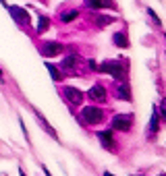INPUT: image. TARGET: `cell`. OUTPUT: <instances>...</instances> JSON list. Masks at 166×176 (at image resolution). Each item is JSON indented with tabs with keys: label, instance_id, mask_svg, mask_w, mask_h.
<instances>
[{
	"label": "cell",
	"instance_id": "obj_1",
	"mask_svg": "<svg viewBox=\"0 0 166 176\" xmlns=\"http://www.w3.org/2000/svg\"><path fill=\"white\" fill-rule=\"evenodd\" d=\"M95 70H100V73H106V75H112L114 79H119V81H127V69L116 62V60H106L104 64H100Z\"/></svg>",
	"mask_w": 166,
	"mask_h": 176
},
{
	"label": "cell",
	"instance_id": "obj_2",
	"mask_svg": "<svg viewBox=\"0 0 166 176\" xmlns=\"http://www.w3.org/2000/svg\"><path fill=\"white\" fill-rule=\"evenodd\" d=\"M102 110L100 108H95V106H85L81 110V114H79V120L85 122V124H98V122H102Z\"/></svg>",
	"mask_w": 166,
	"mask_h": 176
},
{
	"label": "cell",
	"instance_id": "obj_3",
	"mask_svg": "<svg viewBox=\"0 0 166 176\" xmlns=\"http://www.w3.org/2000/svg\"><path fill=\"white\" fill-rule=\"evenodd\" d=\"M62 95H64V100H67L71 106L83 104V91H81V89H77V87H64Z\"/></svg>",
	"mask_w": 166,
	"mask_h": 176
},
{
	"label": "cell",
	"instance_id": "obj_4",
	"mask_svg": "<svg viewBox=\"0 0 166 176\" xmlns=\"http://www.w3.org/2000/svg\"><path fill=\"white\" fill-rule=\"evenodd\" d=\"M133 127V116L131 114H116L112 118V129L116 130H129Z\"/></svg>",
	"mask_w": 166,
	"mask_h": 176
},
{
	"label": "cell",
	"instance_id": "obj_5",
	"mask_svg": "<svg viewBox=\"0 0 166 176\" xmlns=\"http://www.w3.org/2000/svg\"><path fill=\"white\" fill-rule=\"evenodd\" d=\"M64 52V46L58 42H46L42 46V56H60Z\"/></svg>",
	"mask_w": 166,
	"mask_h": 176
},
{
	"label": "cell",
	"instance_id": "obj_6",
	"mask_svg": "<svg viewBox=\"0 0 166 176\" xmlns=\"http://www.w3.org/2000/svg\"><path fill=\"white\" fill-rule=\"evenodd\" d=\"M77 64H79V56H77V54H69L67 58L62 60L60 69L64 70V75H75V69H77Z\"/></svg>",
	"mask_w": 166,
	"mask_h": 176
},
{
	"label": "cell",
	"instance_id": "obj_7",
	"mask_svg": "<svg viewBox=\"0 0 166 176\" xmlns=\"http://www.w3.org/2000/svg\"><path fill=\"white\" fill-rule=\"evenodd\" d=\"M9 11H11L12 19H15L17 23H21V25L29 23V12L25 11V8H21V6H9Z\"/></svg>",
	"mask_w": 166,
	"mask_h": 176
},
{
	"label": "cell",
	"instance_id": "obj_8",
	"mask_svg": "<svg viewBox=\"0 0 166 176\" xmlns=\"http://www.w3.org/2000/svg\"><path fill=\"white\" fill-rule=\"evenodd\" d=\"M89 97H92L94 102L104 104V102H106V87H104V85H94V87L89 89Z\"/></svg>",
	"mask_w": 166,
	"mask_h": 176
},
{
	"label": "cell",
	"instance_id": "obj_9",
	"mask_svg": "<svg viewBox=\"0 0 166 176\" xmlns=\"http://www.w3.org/2000/svg\"><path fill=\"white\" fill-rule=\"evenodd\" d=\"M85 4L89 6V8H94V11H102V8H116L114 6V2L112 0H85Z\"/></svg>",
	"mask_w": 166,
	"mask_h": 176
},
{
	"label": "cell",
	"instance_id": "obj_10",
	"mask_svg": "<svg viewBox=\"0 0 166 176\" xmlns=\"http://www.w3.org/2000/svg\"><path fill=\"white\" fill-rule=\"evenodd\" d=\"M114 97L116 100H125V102H131V91H129V85L123 81V85H116L114 87Z\"/></svg>",
	"mask_w": 166,
	"mask_h": 176
},
{
	"label": "cell",
	"instance_id": "obj_11",
	"mask_svg": "<svg viewBox=\"0 0 166 176\" xmlns=\"http://www.w3.org/2000/svg\"><path fill=\"white\" fill-rule=\"evenodd\" d=\"M98 139H100V143H102L106 149H114V141H112V133H110V130L98 133Z\"/></svg>",
	"mask_w": 166,
	"mask_h": 176
},
{
	"label": "cell",
	"instance_id": "obj_12",
	"mask_svg": "<svg viewBox=\"0 0 166 176\" xmlns=\"http://www.w3.org/2000/svg\"><path fill=\"white\" fill-rule=\"evenodd\" d=\"M114 46H119V48H129V39H127V33L125 31H120V33H114Z\"/></svg>",
	"mask_w": 166,
	"mask_h": 176
},
{
	"label": "cell",
	"instance_id": "obj_13",
	"mask_svg": "<svg viewBox=\"0 0 166 176\" xmlns=\"http://www.w3.org/2000/svg\"><path fill=\"white\" fill-rule=\"evenodd\" d=\"M48 27H50V17L42 15V17H40V25H37V33H44Z\"/></svg>",
	"mask_w": 166,
	"mask_h": 176
},
{
	"label": "cell",
	"instance_id": "obj_14",
	"mask_svg": "<svg viewBox=\"0 0 166 176\" xmlns=\"http://www.w3.org/2000/svg\"><path fill=\"white\" fill-rule=\"evenodd\" d=\"M77 17H79L77 11H69V12H62V15H60V21H62V23H69V21H75Z\"/></svg>",
	"mask_w": 166,
	"mask_h": 176
},
{
	"label": "cell",
	"instance_id": "obj_15",
	"mask_svg": "<svg viewBox=\"0 0 166 176\" xmlns=\"http://www.w3.org/2000/svg\"><path fill=\"white\" fill-rule=\"evenodd\" d=\"M158 124H160V118H158V114L154 112V118H152V124H150V129H147V135H156Z\"/></svg>",
	"mask_w": 166,
	"mask_h": 176
},
{
	"label": "cell",
	"instance_id": "obj_16",
	"mask_svg": "<svg viewBox=\"0 0 166 176\" xmlns=\"http://www.w3.org/2000/svg\"><path fill=\"white\" fill-rule=\"evenodd\" d=\"M46 69L50 70V75H52V79H54V81H62V75L58 73V69H56V66H52V64L48 62V64H46Z\"/></svg>",
	"mask_w": 166,
	"mask_h": 176
},
{
	"label": "cell",
	"instance_id": "obj_17",
	"mask_svg": "<svg viewBox=\"0 0 166 176\" xmlns=\"http://www.w3.org/2000/svg\"><path fill=\"white\" fill-rule=\"evenodd\" d=\"M110 23H112L110 17H98V25H100V27H106V25H110Z\"/></svg>",
	"mask_w": 166,
	"mask_h": 176
}]
</instances>
